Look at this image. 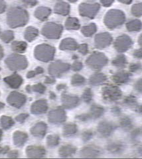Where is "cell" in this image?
<instances>
[{
  "mask_svg": "<svg viewBox=\"0 0 142 159\" xmlns=\"http://www.w3.org/2000/svg\"><path fill=\"white\" fill-rule=\"evenodd\" d=\"M29 20L28 13L20 7L11 9L7 14V23L12 28L24 26Z\"/></svg>",
  "mask_w": 142,
  "mask_h": 159,
  "instance_id": "6da1fadb",
  "label": "cell"
},
{
  "mask_svg": "<svg viewBox=\"0 0 142 159\" xmlns=\"http://www.w3.org/2000/svg\"><path fill=\"white\" fill-rule=\"evenodd\" d=\"M6 63L11 70H21L25 69L28 66L27 58L24 56L17 54H13L9 56L6 59Z\"/></svg>",
  "mask_w": 142,
  "mask_h": 159,
  "instance_id": "7a4b0ae2",
  "label": "cell"
},
{
  "mask_svg": "<svg viewBox=\"0 0 142 159\" xmlns=\"http://www.w3.org/2000/svg\"><path fill=\"white\" fill-rule=\"evenodd\" d=\"M54 54V50L52 47L42 44L37 46L35 50V56L37 59L42 61H48L52 59Z\"/></svg>",
  "mask_w": 142,
  "mask_h": 159,
  "instance_id": "3957f363",
  "label": "cell"
},
{
  "mask_svg": "<svg viewBox=\"0 0 142 159\" xmlns=\"http://www.w3.org/2000/svg\"><path fill=\"white\" fill-rule=\"evenodd\" d=\"M7 101L10 106L16 108H20L25 103L27 98L23 93L17 92H12L9 93Z\"/></svg>",
  "mask_w": 142,
  "mask_h": 159,
  "instance_id": "277c9868",
  "label": "cell"
},
{
  "mask_svg": "<svg viewBox=\"0 0 142 159\" xmlns=\"http://www.w3.org/2000/svg\"><path fill=\"white\" fill-rule=\"evenodd\" d=\"M61 27L55 24H47L44 27L42 33L44 35L48 38H57L59 36Z\"/></svg>",
  "mask_w": 142,
  "mask_h": 159,
  "instance_id": "5b68a950",
  "label": "cell"
},
{
  "mask_svg": "<svg viewBox=\"0 0 142 159\" xmlns=\"http://www.w3.org/2000/svg\"><path fill=\"white\" fill-rule=\"evenodd\" d=\"M4 82L10 88L13 89H17L22 84L23 78L18 74H13L11 76L5 78Z\"/></svg>",
  "mask_w": 142,
  "mask_h": 159,
  "instance_id": "8992f818",
  "label": "cell"
},
{
  "mask_svg": "<svg viewBox=\"0 0 142 159\" xmlns=\"http://www.w3.org/2000/svg\"><path fill=\"white\" fill-rule=\"evenodd\" d=\"M47 109V103L45 99H40V100L34 102L31 107V111L33 114L39 115L45 113Z\"/></svg>",
  "mask_w": 142,
  "mask_h": 159,
  "instance_id": "52a82bcc",
  "label": "cell"
},
{
  "mask_svg": "<svg viewBox=\"0 0 142 159\" xmlns=\"http://www.w3.org/2000/svg\"><path fill=\"white\" fill-rule=\"evenodd\" d=\"M26 154L29 158H41L45 154V151L40 147L29 146L26 149Z\"/></svg>",
  "mask_w": 142,
  "mask_h": 159,
  "instance_id": "ba28073f",
  "label": "cell"
},
{
  "mask_svg": "<svg viewBox=\"0 0 142 159\" xmlns=\"http://www.w3.org/2000/svg\"><path fill=\"white\" fill-rule=\"evenodd\" d=\"M28 136L25 133L17 131L13 133V139L14 145L17 147H22L27 140Z\"/></svg>",
  "mask_w": 142,
  "mask_h": 159,
  "instance_id": "9c48e42d",
  "label": "cell"
},
{
  "mask_svg": "<svg viewBox=\"0 0 142 159\" xmlns=\"http://www.w3.org/2000/svg\"><path fill=\"white\" fill-rule=\"evenodd\" d=\"M47 130V125L43 122L38 123L34 125L31 129V133L33 136L41 137L45 135Z\"/></svg>",
  "mask_w": 142,
  "mask_h": 159,
  "instance_id": "30bf717a",
  "label": "cell"
},
{
  "mask_svg": "<svg viewBox=\"0 0 142 159\" xmlns=\"http://www.w3.org/2000/svg\"><path fill=\"white\" fill-rule=\"evenodd\" d=\"M65 119V114L62 110H54L49 114V121L51 123H61Z\"/></svg>",
  "mask_w": 142,
  "mask_h": 159,
  "instance_id": "8fae6325",
  "label": "cell"
},
{
  "mask_svg": "<svg viewBox=\"0 0 142 159\" xmlns=\"http://www.w3.org/2000/svg\"><path fill=\"white\" fill-rule=\"evenodd\" d=\"M68 66L67 64L62 63H55L50 67V73L51 74H58L63 71L68 70Z\"/></svg>",
  "mask_w": 142,
  "mask_h": 159,
  "instance_id": "7c38bea8",
  "label": "cell"
},
{
  "mask_svg": "<svg viewBox=\"0 0 142 159\" xmlns=\"http://www.w3.org/2000/svg\"><path fill=\"white\" fill-rule=\"evenodd\" d=\"M11 47L13 51L18 53H22L26 51L27 44L26 43L23 41H15L12 43Z\"/></svg>",
  "mask_w": 142,
  "mask_h": 159,
  "instance_id": "4fadbf2b",
  "label": "cell"
},
{
  "mask_svg": "<svg viewBox=\"0 0 142 159\" xmlns=\"http://www.w3.org/2000/svg\"><path fill=\"white\" fill-rule=\"evenodd\" d=\"M38 35V30L32 27H29L25 32V38L28 41H32Z\"/></svg>",
  "mask_w": 142,
  "mask_h": 159,
  "instance_id": "5bb4252c",
  "label": "cell"
},
{
  "mask_svg": "<svg viewBox=\"0 0 142 159\" xmlns=\"http://www.w3.org/2000/svg\"><path fill=\"white\" fill-rule=\"evenodd\" d=\"M78 101V99L76 97H71L68 96H65L62 97L63 104L68 108L75 107L77 104Z\"/></svg>",
  "mask_w": 142,
  "mask_h": 159,
  "instance_id": "9a60e30c",
  "label": "cell"
},
{
  "mask_svg": "<svg viewBox=\"0 0 142 159\" xmlns=\"http://www.w3.org/2000/svg\"><path fill=\"white\" fill-rule=\"evenodd\" d=\"M0 121H1V125L2 127L7 130V129H10L13 125H14V121L13 119L8 116H3L0 119Z\"/></svg>",
  "mask_w": 142,
  "mask_h": 159,
  "instance_id": "2e32d148",
  "label": "cell"
},
{
  "mask_svg": "<svg viewBox=\"0 0 142 159\" xmlns=\"http://www.w3.org/2000/svg\"><path fill=\"white\" fill-rule=\"evenodd\" d=\"M45 89H46L45 87L41 84H36V85H34L32 86L30 85H28L26 87V90L29 93H30L31 92H35L39 93H43L45 91Z\"/></svg>",
  "mask_w": 142,
  "mask_h": 159,
  "instance_id": "e0dca14e",
  "label": "cell"
},
{
  "mask_svg": "<svg viewBox=\"0 0 142 159\" xmlns=\"http://www.w3.org/2000/svg\"><path fill=\"white\" fill-rule=\"evenodd\" d=\"M49 9L44 7H39L36 10L35 15L37 18L41 20H43L47 17L48 14H49Z\"/></svg>",
  "mask_w": 142,
  "mask_h": 159,
  "instance_id": "ac0fdd59",
  "label": "cell"
},
{
  "mask_svg": "<svg viewBox=\"0 0 142 159\" xmlns=\"http://www.w3.org/2000/svg\"><path fill=\"white\" fill-rule=\"evenodd\" d=\"M76 149L75 148L72 147L71 146H65V147H63L61 148L60 150V153L61 155H62V156H68V155H71L72 154L75 153V152Z\"/></svg>",
  "mask_w": 142,
  "mask_h": 159,
  "instance_id": "d6986e66",
  "label": "cell"
},
{
  "mask_svg": "<svg viewBox=\"0 0 142 159\" xmlns=\"http://www.w3.org/2000/svg\"><path fill=\"white\" fill-rule=\"evenodd\" d=\"M13 37H14V35H13V33L12 31H5L4 33H3L0 37H1V39L5 43H8L11 41H12V39H13Z\"/></svg>",
  "mask_w": 142,
  "mask_h": 159,
  "instance_id": "ffe728a7",
  "label": "cell"
},
{
  "mask_svg": "<svg viewBox=\"0 0 142 159\" xmlns=\"http://www.w3.org/2000/svg\"><path fill=\"white\" fill-rule=\"evenodd\" d=\"M76 43L71 39L65 40L63 41L61 45V48H68V49H74L76 48Z\"/></svg>",
  "mask_w": 142,
  "mask_h": 159,
  "instance_id": "44dd1931",
  "label": "cell"
},
{
  "mask_svg": "<svg viewBox=\"0 0 142 159\" xmlns=\"http://www.w3.org/2000/svg\"><path fill=\"white\" fill-rule=\"evenodd\" d=\"M66 26L68 29H77L78 27V21L75 19H69L67 21Z\"/></svg>",
  "mask_w": 142,
  "mask_h": 159,
  "instance_id": "7402d4cb",
  "label": "cell"
},
{
  "mask_svg": "<svg viewBox=\"0 0 142 159\" xmlns=\"http://www.w3.org/2000/svg\"><path fill=\"white\" fill-rule=\"evenodd\" d=\"M76 132V127L75 125H67L65 128V134L66 135H71Z\"/></svg>",
  "mask_w": 142,
  "mask_h": 159,
  "instance_id": "603a6c76",
  "label": "cell"
},
{
  "mask_svg": "<svg viewBox=\"0 0 142 159\" xmlns=\"http://www.w3.org/2000/svg\"><path fill=\"white\" fill-rule=\"evenodd\" d=\"M58 143V137L57 136H49L47 139L48 145L51 147L57 145Z\"/></svg>",
  "mask_w": 142,
  "mask_h": 159,
  "instance_id": "cb8c5ba5",
  "label": "cell"
},
{
  "mask_svg": "<svg viewBox=\"0 0 142 159\" xmlns=\"http://www.w3.org/2000/svg\"><path fill=\"white\" fill-rule=\"evenodd\" d=\"M57 11L59 13L66 14L68 12V7L64 5H59L57 7Z\"/></svg>",
  "mask_w": 142,
  "mask_h": 159,
  "instance_id": "d4e9b609",
  "label": "cell"
},
{
  "mask_svg": "<svg viewBox=\"0 0 142 159\" xmlns=\"http://www.w3.org/2000/svg\"><path fill=\"white\" fill-rule=\"evenodd\" d=\"M85 82V79L80 76H75L72 78V84H81Z\"/></svg>",
  "mask_w": 142,
  "mask_h": 159,
  "instance_id": "484cf974",
  "label": "cell"
},
{
  "mask_svg": "<svg viewBox=\"0 0 142 159\" xmlns=\"http://www.w3.org/2000/svg\"><path fill=\"white\" fill-rule=\"evenodd\" d=\"M29 115L27 113H22V114H20V115H19L16 117V121L19 122V123H23L24 121H25V119L28 117Z\"/></svg>",
  "mask_w": 142,
  "mask_h": 159,
  "instance_id": "4316f807",
  "label": "cell"
},
{
  "mask_svg": "<svg viewBox=\"0 0 142 159\" xmlns=\"http://www.w3.org/2000/svg\"><path fill=\"white\" fill-rule=\"evenodd\" d=\"M94 27L92 25L85 27L84 29H83V32H84V33L86 34V35H90V34H91L92 33H94Z\"/></svg>",
  "mask_w": 142,
  "mask_h": 159,
  "instance_id": "83f0119b",
  "label": "cell"
},
{
  "mask_svg": "<svg viewBox=\"0 0 142 159\" xmlns=\"http://www.w3.org/2000/svg\"><path fill=\"white\" fill-rule=\"evenodd\" d=\"M23 2L27 7H33L37 3L36 0H23Z\"/></svg>",
  "mask_w": 142,
  "mask_h": 159,
  "instance_id": "f1b7e54d",
  "label": "cell"
},
{
  "mask_svg": "<svg viewBox=\"0 0 142 159\" xmlns=\"http://www.w3.org/2000/svg\"><path fill=\"white\" fill-rule=\"evenodd\" d=\"M19 156V152L17 151H11L7 152V157L9 158H17Z\"/></svg>",
  "mask_w": 142,
  "mask_h": 159,
  "instance_id": "f546056e",
  "label": "cell"
},
{
  "mask_svg": "<svg viewBox=\"0 0 142 159\" xmlns=\"http://www.w3.org/2000/svg\"><path fill=\"white\" fill-rule=\"evenodd\" d=\"M9 151V147L8 146L0 147V155H5L7 154Z\"/></svg>",
  "mask_w": 142,
  "mask_h": 159,
  "instance_id": "4dcf8cb0",
  "label": "cell"
},
{
  "mask_svg": "<svg viewBox=\"0 0 142 159\" xmlns=\"http://www.w3.org/2000/svg\"><path fill=\"white\" fill-rule=\"evenodd\" d=\"M90 93L89 89H87V91H86V92L85 93V95H84V98L86 101H89L90 99Z\"/></svg>",
  "mask_w": 142,
  "mask_h": 159,
  "instance_id": "1f68e13d",
  "label": "cell"
},
{
  "mask_svg": "<svg viewBox=\"0 0 142 159\" xmlns=\"http://www.w3.org/2000/svg\"><path fill=\"white\" fill-rule=\"evenodd\" d=\"M35 75H37V73L35 71H30V72H29L28 74H27V78H31L35 76Z\"/></svg>",
  "mask_w": 142,
  "mask_h": 159,
  "instance_id": "d6a6232c",
  "label": "cell"
},
{
  "mask_svg": "<svg viewBox=\"0 0 142 159\" xmlns=\"http://www.w3.org/2000/svg\"><path fill=\"white\" fill-rule=\"evenodd\" d=\"M5 7H6V6H5V4L3 3V2H2V1H0V13H2L4 11Z\"/></svg>",
  "mask_w": 142,
  "mask_h": 159,
  "instance_id": "836d02e7",
  "label": "cell"
},
{
  "mask_svg": "<svg viewBox=\"0 0 142 159\" xmlns=\"http://www.w3.org/2000/svg\"><path fill=\"white\" fill-rule=\"evenodd\" d=\"M74 70H80L81 68V64L80 63H76L74 66Z\"/></svg>",
  "mask_w": 142,
  "mask_h": 159,
  "instance_id": "e575fe53",
  "label": "cell"
},
{
  "mask_svg": "<svg viewBox=\"0 0 142 159\" xmlns=\"http://www.w3.org/2000/svg\"><path fill=\"white\" fill-rule=\"evenodd\" d=\"M80 51L83 54H86V45H82L80 48Z\"/></svg>",
  "mask_w": 142,
  "mask_h": 159,
  "instance_id": "d590c367",
  "label": "cell"
},
{
  "mask_svg": "<svg viewBox=\"0 0 142 159\" xmlns=\"http://www.w3.org/2000/svg\"><path fill=\"white\" fill-rule=\"evenodd\" d=\"M35 72L37 73V74H41L42 72H43V70L42 68H40V67H38L36 68L35 70Z\"/></svg>",
  "mask_w": 142,
  "mask_h": 159,
  "instance_id": "8d00e7d4",
  "label": "cell"
},
{
  "mask_svg": "<svg viewBox=\"0 0 142 159\" xmlns=\"http://www.w3.org/2000/svg\"><path fill=\"white\" fill-rule=\"evenodd\" d=\"M55 82V80H53V79H51V78H47V80H45V82H46V83H48V84H49V83H53V82Z\"/></svg>",
  "mask_w": 142,
  "mask_h": 159,
  "instance_id": "74e56055",
  "label": "cell"
},
{
  "mask_svg": "<svg viewBox=\"0 0 142 159\" xmlns=\"http://www.w3.org/2000/svg\"><path fill=\"white\" fill-rule=\"evenodd\" d=\"M3 56V48L2 47L0 46V60H1Z\"/></svg>",
  "mask_w": 142,
  "mask_h": 159,
  "instance_id": "f35d334b",
  "label": "cell"
},
{
  "mask_svg": "<svg viewBox=\"0 0 142 159\" xmlns=\"http://www.w3.org/2000/svg\"><path fill=\"white\" fill-rule=\"evenodd\" d=\"M4 106H5V104H4L3 103H2V102H0V109H3V108L4 107Z\"/></svg>",
  "mask_w": 142,
  "mask_h": 159,
  "instance_id": "ab89813d",
  "label": "cell"
},
{
  "mask_svg": "<svg viewBox=\"0 0 142 159\" xmlns=\"http://www.w3.org/2000/svg\"><path fill=\"white\" fill-rule=\"evenodd\" d=\"M2 135H3V133H2V131L1 130V129H0V141L2 140Z\"/></svg>",
  "mask_w": 142,
  "mask_h": 159,
  "instance_id": "60d3db41",
  "label": "cell"
}]
</instances>
